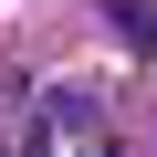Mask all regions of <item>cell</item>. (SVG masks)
Wrapping results in <instances>:
<instances>
[{
	"instance_id": "obj_1",
	"label": "cell",
	"mask_w": 157,
	"mask_h": 157,
	"mask_svg": "<svg viewBox=\"0 0 157 157\" xmlns=\"http://www.w3.org/2000/svg\"><path fill=\"white\" fill-rule=\"evenodd\" d=\"M105 21H115L136 52H157V11H147V0H105Z\"/></svg>"
}]
</instances>
